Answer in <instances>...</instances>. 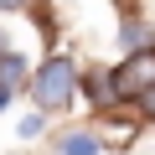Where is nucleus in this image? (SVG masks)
Listing matches in <instances>:
<instances>
[{
  "label": "nucleus",
  "mask_w": 155,
  "mask_h": 155,
  "mask_svg": "<svg viewBox=\"0 0 155 155\" xmlns=\"http://www.w3.org/2000/svg\"><path fill=\"white\" fill-rule=\"evenodd\" d=\"M21 72H26V62H21L16 52L0 57V83H5V88H16V83H21Z\"/></svg>",
  "instance_id": "nucleus-4"
},
{
  "label": "nucleus",
  "mask_w": 155,
  "mask_h": 155,
  "mask_svg": "<svg viewBox=\"0 0 155 155\" xmlns=\"http://www.w3.org/2000/svg\"><path fill=\"white\" fill-rule=\"evenodd\" d=\"M5 104H11V88H5V83H0V109H5Z\"/></svg>",
  "instance_id": "nucleus-9"
},
{
  "label": "nucleus",
  "mask_w": 155,
  "mask_h": 155,
  "mask_svg": "<svg viewBox=\"0 0 155 155\" xmlns=\"http://www.w3.org/2000/svg\"><path fill=\"white\" fill-rule=\"evenodd\" d=\"M5 52H11V47H5V31H0V57H5Z\"/></svg>",
  "instance_id": "nucleus-10"
},
{
  "label": "nucleus",
  "mask_w": 155,
  "mask_h": 155,
  "mask_svg": "<svg viewBox=\"0 0 155 155\" xmlns=\"http://www.w3.org/2000/svg\"><path fill=\"white\" fill-rule=\"evenodd\" d=\"M119 36L129 41V52H145V47H150V26H140V21H129V26H124Z\"/></svg>",
  "instance_id": "nucleus-5"
},
{
  "label": "nucleus",
  "mask_w": 155,
  "mask_h": 155,
  "mask_svg": "<svg viewBox=\"0 0 155 155\" xmlns=\"http://www.w3.org/2000/svg\"><path fill=\"white\" fill-rule=\"evenodd\" d=\"M140 98H145V114L155 119V88H150V93H140Z\"/></svg>",
  "instance_id": "nucleus-8"
},
{
  "label": "nucleus",
  "mask_w": 155,
  "mask_h": 155,
  "mask_svg": "<svg viewBox=\"0 0 155 155\" xmlns=\"http://www.w3.org/2000/svg\"><path fill=\"white\" fill-rule=\"evenodd\" d=\"M31 0H0V11H26Z\"/></svg>",
  "instance_id": "nucleus-7"
},
{
  "label": "nucleus",
  "mask_w": 155,
  "mask_h": 155,
  "mask_svg": "<svg viewBox=\"0 0 155 155\" xmlns=\"http://www.w3.org/2000/svg\"><path fill=\"white\" fill-rule=\"evenodd\" d=\"M114 98H140V93H150L155 88V47H145V52H129L124 62H119V72L104 83Z\"/></svg>",
  "instance_id": "nucleus-2"
},
{
  "label": "nucleus",
  "mask_w": 155,
  "mask_h": 155,
  "mask_svg": "<svg viewBox=\"0 0 155 155\" xmlns=\"http://www.w3.org/2000/svg\"><path fill=\"white\" fill-rule=\"evenodd\" d=\"M57 155H98V134H88V129H67V134L57 140Z\"/></svg>",
  "instance_id": "nucleus-3"
},
{
  "label": "nucleus",
  "mask_w": 155,
  "mask_h": 155,
  "mask_svg": "<svg viewBox=\"0 0 155 155\" xmlns=\"http://www.w3.org/2000/svg\"><path fill=\"white\" fill-rule=\"evenodd\" d=\"M72 83H78V67H72L67 57H52V62L36 72L31 93H36V104H41L47 114H57V109H67V104H72Z\"/></svg>",
  "instance_id": "nucleus-1"
},
{
  "label": "nucleus",
  "mask_w": 155,
  "mask_h": 155,
  "mask_svg": "<svg viewBox=\"0 0 155 155\" xmlns=\"http://www.w3.org/2000/svg\"><path fill=\"white\" fill-rule=\"evenodd\" d=\"M21 134L31 140V134H41V114H31V119H21Z\"/></svg>",
  "instance_id": "nucleus-6"
}]
</instances>
